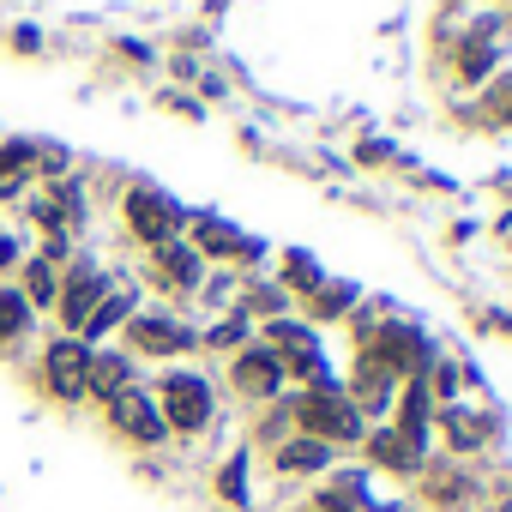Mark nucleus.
<instances>
[{
	"label": "nucleus",
	"mask_w": 512,
	"mask_h": 512,
	"mask_svg": "<svg viewBox=\"0 0 512 512\" xmlns=\"http://www.w3.org/2000/svg\"><path fill=\"white\" fill-rule=\"evenodd\" d=\"M151 272H157L163 290H199L205 260H199L187 241H163V247H151Z\"/></svg>",
	"instance_id": "11"
},
{
	"label": "nucleus",
	"mask_w": 512,
	"mask_h": 512,
	"mask_svg": "<svg viewBox=\"0 0 512 512\" xmlns=\"http://www.w3.org/2000/svg\"><path fill=\"white\" fill-rule=\"evenodd\" d=\"M392 392H398V380H392L374 356H362V362H356V392H350V404L368 416V410H386V404H392Z\"/></svg>",
	"instance_id": "16"
},
{
	"label": "nucleus",
	"mask_w": 512,
	"mask_h": 512,
	"mask_svg": "<svg viewBox=\"0 0 512 512\" xmlns=\"http://www.w3.org/2000/svg\"><path fill=\"white\" fill-rule=\"evenodd\" d=\"M458 73H464L470 85H476L482 73H494V37H488V31H476V37L464 43V55H458Z\"/></svg>",
	"instance_id": "24"
},
{
	"label": "nucleus",
	"mask_w": 512,
	"mask_h": 512,
	"mask_svg": "<svg viewBox=\"0 0 512 512\" xmlns=\"http://www.w3.org/2000/svg\"><path fill=\"white\" fill-rule=\"evenodd\" d=\"M320 284H326V272H320V260H314V253H284V290H296V296L308 302Z\"/></svg>",
	"instance_id": "21"
},
{
	"label": "nucleus",
	"mask_w": 512,
	"mask_h": 512,
	"mask_svg": "<svg viewBox=\"0 0 512 512\" xmlns=\"http://www.w3.org/2000/svg\"><path fill=\"white\" fill-rule=\"evenodd\" d=\"M199 260L205 253H217V260H241V247H247V235L241 229H229L223 217H193V241H187Z\"/></svg>",
	"instance_id": "15"
},
{
	"label": "nucleus",
	"mask_w": 512,
	"mask_h": 512,
	"mask_svg": "<svg viewBox=\"0 0 512 512\" xmlns=\"http://www.w3.org/2000/svg\"><path fill=\"white\" fill-rule=\"evenodd\" d=\"M31 163H37V145H25V139H7V145H0V199L19 193L13 175H31Z\"/></svg>",
	"instance_id": "20"
},
{
	"label": "nucleus",
	"mask_w": 512,
	"mask_h": 512,
	"mask_svg": "<svg viewBox=\"0 0 512 512\" xmlns=\"http://www.w3.org/2000/svg\"><path fill=\"white\" fill-rule=\"evenodd\" d=\"M266 350L284 362V374H296V380H314V386H326L332 374H326V356H320V338H314V326H302V320H266Z\"/></svg>",
	"instance_id": "4"
},
{
	"label": "nucleus",
	"mask_w": 512,
	"mask_h": 512,
	"mask_svg": "<svg viewBox=\"0 0 512 512\" xmlns=\"http://www.w3.org/2000/svg\"><path fill=\"white\" fill-rule=\"evenodd\" d=\"M19 296L31 302V314H37V308H55V302H61V272H55L49 260H25V284H19Z\"/></svg>",
	"instance_id": "19"
},
{
	"label": "nucleus",
	"mask_w": 512,
	"mask_h": 512,
	"mask_svg": "<svg viewBox=\"0 0 512 512\" xmlns=\"http://www.w3.org/2000/svg\"><path fill=\"white\" fill-rule=\"evenodd\" d=\"M356 308V284H320L314 296H308V314L314 320H338V314H350Z\"/></svg>",
	"instance_id": "23"
},
{
	"label": "nucleus",
	"mask_w": 512,
	"mask_h": 512,
	"mask_svg": "<svg viewBox=\"0 0 512 512\" xmlns=\"http://www.w3.org/2000/svg\"><path fill=\"white\" fill-rule=\"evenodd\" d=\"M133 386V362L121 356V350H91V368H85V392L91 398H115V392H127Z\"/></svg>",
	"instance_id": "13"
},
{
	"label": "nucleus",
	"mask_w": 512,
	"mask_h": 512,
	"mask_svg": "<svg viewBox=\"0 0 512 512\" xmlns=\"http://www.w3.org/2000/svg\"><path fill=\"white\" fill-rule=\"evenodd\" d=\"M85 368H91V350H85L79 338H55V344L43 350V386H49V398L79 404V398H85Z\"/></svg>",
	"instance_id": "7"
},
{
	"label": "nucleus",
	"mask_w": 512,
	"mask_h": 512,
	"mask_svg": "<svg viewBox=\"0 0 512 512\" xmlns=\"http://www.w3.org/2000/svg\"><path fill=\"white\" fill-rule=\"evenodd\" d=\"M19 253H25V247H19V235H0V272L19 266Z\"/></svg>",
	"instance_id": "30"
},
{
	"label": "nucleus",
	"mask_w": 512,
	"mask_h": 512,
	"mask_svg": "<svg viewBox=\"0 0 512 512\" xmlns=\"http://www.w3.org/2000/svg\"><path fill=\"white\" fill-rule=\"evenodd\" d=\"M362 356H374L392 380H422L434 368V338L416 326H362Z\"/></svg>",
	"instance_id": "2"
},
{
	"label": "nucleus",
	"mask_w": 512,
	"mask_h": 512,
	"mask_svg": "<svg viewBox=\"0 0 512 512\" xmlns=\"http://www.w3.org/2000/svg\"><path fill=\"white\" fill-rule=\"evenodd\" d=\"M211 410H217V398H211V380L205 374L175 368V374L157 380V416H163L169 434H199L211 422Z\"/></svg>",
	"instance_id": "3"
},
{
	"label": "nucleus",
	"mask_w": 512,
	"mask_h": 512,
	"mask_svg": "<svg viewBox=\"0 0 512 512\" xmlns=\"http://www.w3.org/2000/svg\"><path fill=\"white\" fill-rule=\"evenodd\" d=\"M422 446H428V440H410L404 428L368 434V458H374L380 470H398V476H416V470H422Z\"/></svg>",
	"instance_id": "12"
},
{
	"label": "nucleus",
	"mask_w": 512,
	"mask_h": 512,
	"mask_svg": "<svg viewBox=\"0 0 512 512\" xmlns=\"http://www.w3.org/2000/svg\"><path fill=\"white\" fill-rule=\"evenodd\" d=\"M109 428H115L121 440H133V446L169 440V428H163V416H157V398H151L145 386H127V392L109 398Z\"/></svg>",
	"instance_id": "6"
},
{
	"label": "nucleus",
	"mask_w": 512,
	"mask_h": 512,
	"mask_svg": "<svg viewBox=\"0 0 512 512\" xmlns=\"http://www.w3.org/2000/svg\"><path fill=\"white\" fill-rule=\"evenodd\" d=\"M247 314H266V320H278L284 314V290H272V284H260L247 296Z\"/></svg>",
	"instance_id": "28"
},
{
	"label": "nucleus",
	"mask_w": 512,
	"mask_h": 512,
	"mask_svg": "<svg viewBox=\"0 0 512 512\" xmlns=\"http://www.w3.org/2000/svg\"><path fill=\"white\" fill-rule=\"evenodd\" d=\"M127 338H133L139 356H175V350H193V344H199V338H193L181 320H169V314H133V320H127Z\"/></svg>",
	"instance_id": "9"
},
{
	"label": "nucleus",
	"mask_w": 512,
	"mask_h": 512,
	"mask_svg": "<svg viewBox=\"0 0 512 512\" xmlns=\"http://www.w3.org/2000/svg\"><path fill=\"white\" fill-rule=\"evenodd\" d=\"M25 332H31V302H25L19 290L0 284V344H13V338H25Z\"/></svg>",
	"instance_id": "22"
},
{
	"label": "nucleus",
	"mask_w": 512,
	"mask_h": 512,
	"mask_svg": "<svg viewBox=\"0 0 512 512\" xmlns=\"http://www.w3.org/2000/svg\"><path fill=\"white\" fill-rule=\"evenodd\" d=\"M290 416H296V428L308 434V440H338V446H350V440H368V422H362V410L350 404V392L338 386V380H326V386H308L296 404H290Z\"/></svg>",
	"instance_id": "1"
},
{
	"label": "nucleus",
	"mask_w": 512,
	"mask_h": 512,
	"mask_svg": "<svg viewBox=\"0 0 512 512\" xmlns=\"http://www.w3.org/2000/svg\"><path fill=\"white\" fill-rule=\"evenodd\" d=\"M217 494H223V500H235V506L247 500V458H229V464H223V476H217Z\"/></svg>",
	"instance_id": "26"
},
{
	"label": "nucleus",
	"mask_w": 512,
	"mask_h": 512,
	"mask_svg": "<svg viewBox=\"0 0 512 512\" xmlns=\"http://www.w3.org/2000/svg\"><path fill=\"white\" fill-rule=\"evenodd\" d=\"M109 296V278L97 272V266H73V278H61V302H55V314H61V326L67 332H79L91 314H97V302Z\"/></svg>",
	"instance_id": "8"
},
{
	"label": "nucleus",
	"mask_w": 512,
	"mask_h": 512,
	"mask_svg": "<svg viewBox=\"0 0 512 512\" xmlns=\"http://www.w3.org/2000/svg\"><path fill=\"white\" fill-rule=\"evenodd\" d=\"M440 428H446V440H452L458 452H476V446L494 434V422L476 416V410H464V404H446V410H440Z\"/></svg>",
	"instance_id": "17"
},
{
	"label": "nucleus",
	"mask_w": 512,
	"mask_h": 512,
	"mask_svg": "<svg viewBox=\"0 0 512 512\" xmlns=\"http://www.w3.org/2000/svg\"><path fill=\"white\" fill-rule=\"evenodd\" d=\"M326 464H332V446H326V440L296 434V440L278 446V470H284V476H314V470H326Z\"/></svg>",
	"instance_id": "18"
},
{
	"label": "nucleus",
	"mask_w": 512,
	"mask_h": 512,
	"mask_svg": "<svg viewBox=\"0 0 512 512\" xmlns=\"http://www.w3.org/2000/svg\"><path fill=\"white\" fill-rule=\"evenodd\" d=\"M314 512H362V476H338V482L320 494Z\"/></svg>",
	"instance_id": "25"
},
{
	"label": "nucleus",
	"mask_w": 512,
	"mask_h": 512,
	"mask_svg": "<svg viewBox=\"0 0 512 512\" xmlns=\"http://www.w3.org/2000/svg\"><path fill=\"white\" fill-rule=\"evenodd\" d=\"M229 380H235V392H247V398H272V392L284 386V362H278L266 344H253V350H235Z\"/></svg>",
	"instance_id": "10"
},
{
	"label": "nucleus",
	"mask_w": 512,
	"mask_h": 512,
	"mask_svg": "<svg viewBox=\"0 0 512 512\" xmlns=\"http://www.w3.org/2000/svg\"><path fill=\"white\" fill-rule=\"evenodd\" d=\"M127 229L145 241V247H163V241H181V223H187V211L169 199V193H157V187H133L127 193Z\"/></svg>",
	"instance_id": "5"
},
{
	"label": "nucleus",
	"mask_w": 512,
	"mask_h": 512,
	"mask_svg": "<svg viewBox=\"0 0 512 512\" xmlns=\"http://www.w3.org/2000/svg\"><path fill=\"white\" fill-rule=\"evenodd\" d=\"M241 338H247V314H229L223 326H211V338H205V344H211V350H235Z\"/></svg>",
	"instance_id": "27"
},
{
	"label": "nucleus",
	"mask_w": 512,
	"mask_h": 512,
	"mask_svg": "<svg viewBox=\"0 0 512 512\" xmlns=\"http://www.w3.org/2000/svg\"><path fill=\"white\" fill-rule=\"evenodd\" d=\"M133 302H139L133 290H109V296L97 302V314L79 326V344H85V350H103V338H109L121 320H133Z\"/></svg>",
	"instance_id": "14"
},
{
	"label": "nucleus",
	"mask_w": 512,
	"mask_h": 512,
	"mask_svg": "<svg viewBox=\"0 0 512 512\" xmlns=\"http://www.w3.org/2000/svg\"><path fill=\"white\" fill-rule=\"evenodd\" d=\"M428 494H440V500H464V476H434Z\"/></svg>",
	"instance_id": "29"
}]
</instances>
